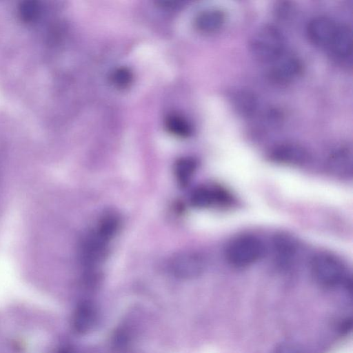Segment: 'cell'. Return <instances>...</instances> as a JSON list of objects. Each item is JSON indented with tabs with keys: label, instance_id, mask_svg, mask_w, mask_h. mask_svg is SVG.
Listing matches in <instances>:
<instances>
[{
	"label": "cell",
	"instance_id": "8992f818",
	"mask_svg": "<svg viewBox=\"0 0 353 353\" xmlns=\"http://www.w3.org/2000/svg\"><path fill=\"white\" fill-rule=\"evenodd\" d=\"M190 201L195 207L205 208L228 204L230 201V195L221 188L202 185L192 191Z\"/></svg>",
	"mask_w": 353,
	"mask_h": 353
},
{
	"label": "cell",
	"instance_id": "ac0fdd59",
	"mask_svg": "<svg viewBox=\"0 0 353 353\" xmlns=\"http://www.w3.org/2000/svg\"><path fill=\"white\" fill-rule=\"evenodd\" d=\"M111 80L116 87L125 88L132 83V73L127 68H119L112 72Z\"/></svg>",
	"mask_w": 353,
	"mask_h": 353
},
{
	"label": "cell",
	"instance_id": "277c9868",
	"mask_svg": "<svg viewBox=\"0 0 353 353\" xmlns=\"http://www.w3.org/2000/svg\"><path fill=\"white\" fill-rule=\"evenodd\" d=\"M110 240L95 228L88 231L80 242V259L87 268H93L106 256Z\"/></svg>",
	"mask_w": 353,
	"mask_h": 353
},
{
	"label": "cell",
	"instance_id": "d6986e66",
	"mask_svg": "<svg viewBox=\"0 0 353 353\" xmlns=\"http://www.w3.org/2000/svg\"><path fill=\"white\" fill-rule=\"evenodd\" d=\"M129 336L123 330H119L112 338V348L116 353H123L129 345Z\"/></svg>",
	"mask_w": 353,
	"mask_h": 353
},
{
	"label": "cell",
	"instance_id": "30bf717a",
	"mask_svg": "<svg viewBox=\"0 0 353 353\" xmlns=\"http://www.w3.org/2000/svg\"><path fill=\"white\" fill-rule=\"evenodd\" d=\"M327 48L336 57L346 58L352 53V30L346 25L339 24Z\"/></svg>",
	"mask_w": 353,
	"mask_h": 353
},
{
	"label": "cell",
	"instance_id": "52a82bcc",
	"mask_svg": "<svg viewBox=\"0 0 353 353\" xmlns=\"http://www.w3.org/2000/svg\"><path fill=\"white\" fill-rule=\"evenodd\" d=\"M339 23L330 18L318 17L310 21L307 28V34L310 41L319 46H329Z\"/></svg>",
	"mask_w": 353,
	"mask_h": 353
},
{
	"label": "cell",
	"instance_id": "6da1fadb",
	"mask_svg": "<svg viewBox=\"0 0 353 353\" xmlns=\"http://www.w3.org/2000/svg\"><path fill=\"white\" fill-rule=\"evenodd\" d=\"M310 269L316 281L324 287H336L348 283L344 263L332 254H316L311 261Z\"/></svg>",
	"mask_w": 353,
	"mask_h": 353
},
{
	"label": "cell",
	"instance_id": "ba28073f",
	"mask_svg": "<svg viewBox=\"0 0 353 353\" xmlns=\"http://www.w3.org/2000/svg\"><path fill=\"white\" fill-rule=\"evenodd\" d=\"M302 71L301 61L294 56L283 53L272 62V78L279 83H287L298 77Z\"/></svg>",
	"mask_w": 353,
	"mask_h": 353
},
{
	"label": "cell",
	"instance_id": "ffe728a7",
	"mask_svg": "<svg viewBox=\"0 0 353 353\" xmlns=\"http://www.w3.org/2000/svg\"><path fill=\"white\" fill-rule=\"evenodd\" d=\"M57 353H74L70 348H62Z\"/></svg>",
	"mask_w": 353,
	"mask_h": 353
},
{
	"label": "cell",
	"instance_id": "7a4b0ae2",
	"mask_svg": "<svg viewBox=\"0 0 353 353\" xmlns=\"http://www.w3.org/2000/svg\"><path fill=\"white\" fill-rule=\"evenodd\" d=\"M284 38L279 30L266 25L253 35L250 50L256 59L272 63L284 53Z\"/></svg>",
	"mask_w": 353,
	"mask_h": 353
},
{
	"label": "cell",
	"instance_id": "8fae6325",
	"mask_svg": "<svg viewBox=\"0 0 353 353\" xmlns=\"http://www.w3.org/2000/svg\"><path fill=\"white\" fill-rule=\"evenodd\" d=\"M96 318L97 313L94 305L88 301L82 302L74 312L72 319L73 328L79 334L86 333L94 326Z\"/></svg>",
	"mask_w": 353,
	"mask_h": 353
},
{
	"label": "cell",
	"instance_id": "2e32d148",
	"mask_svg": "<svg viewBox=\"0 0 353 353\" xmlns=\"http://www.w3.org/2000/svg\"><path fill=\"white\" fill-rule=\"evenodd\" d=\"M18 16L24 23H30L36 21L41 14V6L33 0L21 1L17 8Z\"/></svg>",
	"mask_w": 353,
	"mask_h": 353
},
{
	"label": "cell",
	"instance_id": "4fadbf2b",
	"mask_svg": "<svg viewBox=\"0 0 353 353\" xmlns=\"http://www.w3.org/2000/svg\"><path fill=\"white\" fill-rule=\"evenodd\" d=\"M225 21V14L220 10L212 9L200 13L195 19L196 28L205 33L219 30Z\"/></svg>",
	"mask_w": 353,
	"mask_h": 353
},
{
	"label": "cell",
	"instance_id": "9a60e30c",
	"mask_svg": "<svg viewBox=\"0 0 353 353\" xmlns=\"http://www.w3.org/2000/svg\"><path fill=\"white\" fill-rule=\"evenodd\" d=\"M165 123L170 133L179 137H189L192 131L189 122L179 114H170L167 117Z\"/></svg>",
	"mask_w": 353,
	"mask_h": 353
},
{
	"label": "cell",
	"instance_id": "7c38bea8",
	"mask_svg": "<svg viewBox=\"0 0 353 353\" xmlns=\"http://www.w3.org/2000/svg\"><path fill=\"white\" fill-rule=\"evenodd\" d=\"M330 172L336 176L347 178L352 174V158L347 150H341L334 153L327 163Z\"/></svg>",
	"mask_w": 353,
	"mask_h": 353
},
{
	"label": "cell",
	"instance_id": "9c48e42d",
	"mask_svg": "<svg viewBox=\"0 0 353 353\" xmlns=\"http://www.w3.org/2000/svg\"><path fill=\"white\" fill-rule=\"evenodd\" d=\"M271 159L280 163L299 165L308 159L307 151L296 144L284 143L276 146L270 153Z\"/></svg>",
	"mask_w": 353,
	"mask_h": 353
},
{
	"label": "cell",
	"instance_id": "e0dca14e",
	"mask_svg": "<svg viewBox=\"0 0 353 353\" xmlns=\"http://www.w3.org/2000/svg\"><path fill=\"white\" fill-rule=\"evenodd\" d=\"M196 168V163L191 158L185 157L179 159L174 166V172L179 183L187 184L194 174Z\"/></svg>",
	"mask_w": 353,
	"mask_h": 353
},
{
	"label": "cell",
	"instance_id": "5bb4252c",
	"mask_svg": "<svg viewBox=\"0 0 353 353\" xmlns=\"http://www.w3.org/2000/svg\"><path fill=\"white\" fill-rule=\"evenodd\" d=\"M232 103L238 113L246 117L252 115L257 106L254 95L243 90L234 94L232 97Z\"/></svg>",
	"mask_w": 353,
	"mask_h": 353
},
{
	"label": "cell",
	"instance_id": "5b68a950",
	"mask_svg": "<svg viewBox=\"0 0 353 353\" xmlns=\"http://www.w3.org/2000/svg\"><path fill=\"white\" fill-rule=\"evenodd\" d=\"M169 267L171 272L177 277L191 279L201 274L205 268L203 257L197 252H185L174 256Z\"/></svg>",
	"mask_w": 353,
	"mask_h": 353
},
{
	"label": "cell",
	"instance_id": "3957f363",
	"mask_svg": "<svg viewBox=\"0 0 353 353\" xmlns=\"http://www.w3.org/2000/svg\"><path fill=\"white\" fill-rule=\"evenodd\" d=\"M264 245L257 237L243 235L233 239L228 244L225 254L227 261L234 267L249 266L261 258Z\"/></svg>",
	"mask_w": 353,
	"mask_h": 353
}]
</instances>
